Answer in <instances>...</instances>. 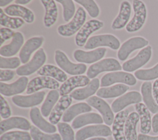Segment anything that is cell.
I'll return each instance as SVG.
<instances>
[{
	"label": "cell",
	"instance_id": "d6a6232c",
	"mask_svg": "<svg viewBox=\"0 0 158 140\" xmlns=\"http://www.w3.org/2000/svg\"><path fill=\"white\" fill-rule=\"evenodd\" d=\"M129 89V87L124 84H117L110 87L101 88L96 92L98 97L109 99L123 95Z\"/></svg>",
	"mask_w": 158,
	"mask_h": 140
},
{
	"label": "cell",
	"instance_id": "d4e9b609",
	"mask_svg": "<svg viewBox=\"0 0 158 140\" xmlns=\"http://www.w3.org/2000/svg\"><path fill=\"white\" fill-rule=\"evenodd\" d=\"M131 7L127 1L122 2L118 14L112 22L111 27L113 30H120L124 28L128 24L130 17Z\"/></svg>",
	"mask_w": 158,
	"mask_h": 140
},
{
	"label": "cell",
	"instance_id": "52a82bcc",
	"mask_svg": "<svg viewBox=\"0 0 158 140\" xmlns=\"http://www.w3.org/2000/svg\"><path fill=\"white\" fill-rule=\"evenodd\" d=\"M152 57V47L148 46L138 52L136 56L124 62L122 69L128 72H134L146 64Z\"/></svg>",
	"mask_w": 158,
	"mask_h": 140
},
{
	"label": "cell",
	"instance_id": "ab89813d",
	"mask_svg": "<svg viewBox=\"0 0 158 140\" xmlns=\"http://www.w3.org/2000/svg\"><path fill=\"white\" fill-rule=\"evenodd\" d=\"M30 133L27 131H12L1 135L0 140H31Z\"/></svg>",
	"mask_w": 158,
	"mask_h": 140
},
{
	"label": "cell",
	"instance_id": "2e32d148",
	"mask_svg": "<svg viewBox=\"0 0 158 140\" xmlns=\"http://www.w3.org/2000/svg\"><path fill=\"white\" fill-rule=\"evenodd\" d=\"M28 78L22 76L12 83L7 84L0 82V93L5 96H12L23 93L28 84Z\"/></svg>",
	"mask_w": 158,
	"mask_h": 140
},
{
	"label": "cell",
	"instance_id": "d6986e66",
	"mask_svg": "<svg viewBox=\"0 0 158 140\" xmlns=\"http://www.w3.org/2000/svg\"><path fill=\"white\" fill-rule=\"evenodd\" d=\"M31 126L30 123L27 118L22 117H12L1 121L0 134L2 135L6 131L14 128L27 131L30 130Z\"/></svg>",
	"mask_w": 158,
	"mask_h": 140
},
{
	"label": "cell",
	"instance_id": "7402d4cb",
	"mask_svg": "<svg viewBox=\"0 0 158 140\" xmlns=\"http://www.w3.org/2000/svg\"><path fill=\"white\" fill-rule=\"evenodd\" d=\"M128 115V109L123 110L115 115L112 126V136L114 140H127L124 133V128Z\"/></svg>",
	"mask_w": 158,
	"mask_h": 140
},
{
	"label": "cell",
	"instance_id": "277c9868",
	"mask_svg": "<svg viewBox=\"0 0 158 140\" xmlns=\"http://www.w3.org/2000/svg\"><path fill=\"white\" fill-rule=\"evenodd\" d=\"M46 55L43 48H40L33 55L32 59L28 63L20 66L16 70V73L19 76H28L38 71L44 64Z\"/></svg>",
	"mask_w": 158,
	"mask_h": 140
},
{
	"label": "cell",
	"instance_id": "ffe728a7",
	"mask_svg": "<svg viewBox=\"0 0 158 140\" xmlns=\"http://www.w3.org/2000/svg\"><path fill=\"white\" fill-rule=\"evenodd\" d=\"M44 38L43 36H34L28 39L22 47L19 53L21 63L27 64L30 60L32 53L41 47Z\"/></svg>",
	"mask_w": 158,
	"mask_h": 140
},
{
	"label": "cell",
	"instance_id": "30bf717a",
	"mask_svg": "<svg viewBox=\"0 0 158 140\" xmlns=\"http://www.w3.org/2000/svg\"><path fill=\"white\" fill-rule=\"evenodd\" d=\"M136 77L131 73L123 72H116L105 74L101 78V86L106 87L116 83L134 86L136 84Z\"/></svg>",
	"mask_w": 158,
	"mask_h": 140
},
{
	"label": "cell",
	"instance_id": "f907efd6",
	"mask_svg": "<svg viewBox=\"0 0 158 140\" xmlns=\"http://www.w3.org/2000/svg\"><path fill=\"white\" fill-rule=\"evenodd\" d=\"M137 140H158V136H151L147 134H144L139 133L138 134Z\"/></svg>",
	"mask_w": 158,
	"mask_h": 140
},
{
	"label": "cell",
	"instance_id": "83f0119b",
	"mask_svg": "<svg viewBox=\"0 0 158 140\" xmlns=\"http://www.w3.org/2000/svg\"><path fill=\"white\" fill-rule=\"evenodd\" d=\"M23 42L24 38L22 33L20 32H15L10 43L1 46L0 49L1 56L11 57L15 55L22 47Z\"/></svg>",
	"mask_w": 158,
	"mask_h": 140
},
{
	"label": "cell",
	"instance_id": "681fc988",
	"mask_svg": "<svg viewBox=\"0 0 158 140\" xmlns=\"http://www.w3.org/2000/svg\"><path fill=\"white\" fill-rule=\"evenodd\" d=\"M152 129L154 133H158V112L152 118Z\"/></svg>",
	"mask_w": 158,
	"mask_h": 140
},
{
	"label": "cell",
	"instance_id": "e575fe53",
	"mask_svg": "<svg viewBox=\"0 0 158 140\" xmlns=\"http://www.w3.org/2000/svg\"><path fill=\"white\" fill-rule=\"evenodd\" d=\"M37 73L41 76L52 77L59 82L64 83L67 80V75L62 69L51 64L43 66L37 72Z\"/></svg>",
	"mask_w": 158,
	"mask_h": 140
},
{
	"label": "cell",
	"instance_id": "5b68a950",
	"mask_svg": "<svg viewBox=\"0 0 158 140\" xmlns=\"http://www.w3.org/2000/svg\"><path fill=\"white\" fill-rule=\"evenodd\" d=\"M122 69V67L117 59L107 58L90 65L86 72V75L89 79H94V77L103 72L117 71Z\"/></svg>",
	"mask_w": 158,
	"mask_h": 140
},
{
	"label": "cell",
	"instance_id": "bcb514c9",
	"mask_svg": "<svg viewBox=\"0 0 158 140\" xmlns=\"http://www.w3.org/2000/svg\"><path fill=\"white\" fill-rule=\"evenodd\" d=\"M15 32L12 31L11 29L8 28H1L0 30V36H1V46L2 43L10 38H12Z\"/></svg>",
	"mask_w": 158,
	"mask_h": 140
},
{
	"label": "cell",
	"instance_id": "4316f807",
	"mask_svg": "<svg viewBox=\"0 0 158 140\" xmlns=\"http://www.w3.org/2000/svg\"><path fill=\"white\" fill-rule=\"evenodd\" d=\"M100 85L99 80L97 78L90 81L89 83L85 88H78L73 91L70 96L77 101H82L87 99L96 93Z\"/></svg>",
	"mask_w": 158,
	"mask_h": 140
},
{
	"label": "cell",
	"instance_id": "f5cc1de1",
	"mask_svg": "<svg viewBox=\"0 0 158 140\" xmlns=\"http://www.w3.org/2000/svg\"><path fill=\"white\" fill-rule=\"evenodd\" d=\"M12 0H0V7H4L10 3Z\"/></svg>",
	"mask_w": 158,
	"mask_h": 140
},
{
	"label": "cell",
	"instance_id": "60d3db41",
	"mask_svg": "<svg viewBox=\"0 0 158 140\" xmlns=\"http://www.w3.org/2000/svg\"><path fill=\"white\" fill-rule=\"evenodd\" d=\"M63 7V17L65 22H69L75 14V7L73 1L72 0H57Z\"/></svg>",
	"mask_w": 158,
	"mask_h": 140
},
{
	"label": "cell",
	"instance_id": "ba28073f",
	"mask_svg": "<svg viewBox=\"0 0 158 140\" xmlns=\"http://www.w3.org/2000/svg\"><path fill=\"white\" fill-rule=\"evenodd\" d=\"M149 41L142 36H135L130 38L125 41L117 52V57L119 60H125L130 54L134 51L148 46Z\"/></svg>",
	"mask_w": 158,
	"mask_h": 140
},
{
	"label": "cell",
	"instance_id": "9a60e30c",
	"mask_svg": "<svg viewBox=\"0 0 158 140\" xmlns=\"http://www.w3.org/2000/svg\"><path fill=\"white\" fill-rule=\"evenodd\" d=\"M45 94L46 93L42 91L28 96L16 95L12 97V101L18 107L22 108L32 107L40 104L43 102Z\"/></svg>",
	"mask_w": 158,
	"mask_h": 140
},
{
	"label": "cell",
	"instance_id": "9c48e42d",
	"mask_svg": "<svg viewBox=\"0 0 158 140\" xmlns=\"http://www.w3.org/2000/svg\"><path fill=\"white\" fill-rule=\"evenodd\" d=\"M112 134V130L106 125L87 126L81 128L75 134V140H85L91 137H107Z\"/></svg>",
	"mask_w": 158,
	"mask_h": 140
},
{
	"label": "cell",
	"instance_id": "484cf974",
	"mask_svg": "<svg viewBox=\"0 0 158 140\" xmlns=\"http://www.w3.org/2000/svg\"><path fill=\"white\" fill-rule=\"evenodd\" d=\"M4 11L6 14L9 16H16L22 18L28 23H31L35 20L33 12L28 8L19 4H10L6 7Z\"/></svg>",
	"mask_w": 158,
	"mask_h": 140
},
{
	"label": "cell",
	"instance_id": "7dc6e473",
	"mask_svg": "<svg viewBox=\"0 0 158 140\" xmlns=\"http://www.w3.org/2000/svg\"><path fill=\"white\" fill-rule=\"evenodd\" d=\"M15 76V72L10 70H0V81H8L11 80Z\"/></svg>",
	"mask_w": 158,
	"mask_h": 140
},
{
	"label": "cell",
	"instance_id": "e0dca14e",
	"mask_svg": "<svg viewBox=\"0 0 158 140\" xmlns=\"http://www.w3.org/2000/svg\"><path fill=\"white\" fill-rule=\"evenodd\" d=\"M106 49L104 47L97 48L90 51H85L81 49H77L73 52V57L75 60L79 62L92 64L101 60L106 54Z\"/></svg>",
	"mask_w": 158,
	"mask_h": 140
},
{
	"label": "cell",
	"instance_id": "cb8c5ba5",
	"mask_svg": "<svg viewBox=\"0 0 158 140\" xmlns=\"http://www.w3.org/2000/svg\"><path fill=\"white\" fill-rule=\"evenodd\" d=\"M135 109L139 116L141 133L144 134H148L152 128V119L149 110L142 102L136 104Z\"/></svg>",
	"mask_w": 158,
	"mask_h": 140
},
{
	"label": "cell",
	"instance_id": "6da1fadb",
	"mask_svg": "<svg viewBox=\"0 0 158 140\" xmlns=\"http://www.w3.org/2000/svg\"><path fill=\"white\" fill-rule=\"evenodd\" d=\"M86 19V14L84 9L80 7L77 9V12L72 20L69 23L64 25H61L57 28L58 33L65 37H69L73 35L85 23Z\"/></svg>",
	"mask_w": 158,
	"mask_h": 140
},
{
	"label": "cell",
	"instance_id": "44dd1931",
	"mask_svg": "<svg viewBox=\"0 0 158 140\" xmlns=\"http://www.w3.org/2000/svg\"><path fill=\"white\" fill-rule=\"evenodd\" d=\"M89 78L85 75L73 76L63 83L59 88V94L61 96L67 95L76 88L87 86L89 83Z\"/></svg>",
	"mask_w": 158,
	"mask_h": 140
},
{
	"label": "cell",
	"instance_id": "3957f363",
	"mask_svg": "<svg viewBox=\"0 0 158 140\" xmlns=\"http://www.w3.org/2000/svg\"><path fill=\"white\" fill-rule=\"evenodd\" d=\"M54 59L57 65L64 72L70 75H81L86 72L87 68L86 65L84 64L72 63L66 54L59 49L55 51Z\"/></svg>",
	"mask_w": 158,
	"mask_h": 140
},
{
	"label": "cell",
	"instance_id": "f35d334b",
	"mask_svg": "<svg viewBox=\"0 0 158 140\" xmlns=\"http://www.w3.org/2000/svg\"><path fill=\"white\" fill-rule=\"evenodd\" d=\"M30 131L33 140H62V138L59 134H46L33 125L31 126Z\"/></svg>",
	"mask_w": 158,
	"mask_h": 140
},
{
	"label": "cell",
	"instance_id": "f546056e",
	"mask_svg": "<svg viewBox=\"0 0 158 140\" xmlns=\"http://www.w3.org/2000/svg\"><path fill=\"white\" fill-rule=\"evenodd\" d=\"M104 122L102 117L98 113L91 112L77 116L72 123L73 129H78L89 124H102Z\"/></svg>",
	"mask_w": 158,
	"mask_h": 140
},
{
	"label": "cell",
	"instance_id": "f1b7e54d",
	"mask_svg": "<svg viewBox=\"0 0 158 140\" xmlns=\"http://www.w3.org/2000/svg\"><path fill=\"white\" fill-rule=\"evenodd\" d=\"M141 93L144 104L152 113L158 112V105L152 95V84L149 81L143 83L141 86Z\"/></svg>",
	"mask_w": 158,
	"mask_h": 140
},
{
	"label": "cell",
	"instance_id": "b9f144b4",
	"mask_svg": "<svg viewBox=\"0 0 158 140\" xmlns=\"http://www.w3.org/2000/svg\"><path fill=\"white\" fill-rule=\"evenodd\" d=\"M57 126L62 140H75L73 130L70 125L65 122H59Z\"/></svg>",
	"mask_w": 158,
	"mask_h": 140
},
{
	"label": "cell",
	"instance_id": "4fadbf2b",
	"mask_svg": "<svg viewBox=\"0 0 158 140\" xmlns=\"http://www.w3.org/2000/svg\"><path fill=\"white\" fill-rule=\"evenodd\" d=\"M59 88V83L55 79L49 76H38L30 81L27 86L26 93L31 94L43 88L56 89Z\"/></svg>",
	"mask_w": 158,
	"mask_h": 140
},
{
	"label": "cell",
	"instance_id": "c3c4849f",
	"mask_svg": "<svg viewBox=\"0 0 158 140\" xmlns=\"http://www.w3.org/2000/svg\"><path fill=\"white\" fill-rule=\"evenodd\" d=\"M152 95L158 105V79L156 80L152 84Z\"/></svg>",
	"mask_w": 158,
	"mask_h": 140
},
{
	"label": "cell",
	"instance_id": "7bdbcfd3",
	"mask_svg": "<svg viewBox=\"0 0 158 140\" xmlns=\"http://www.w3.org/2000/svg\"><path fill=\"white\" fill-rule=\"evenodd\" d=\"M78 4H80L85 8L89 15L93 17H97L99 14V9L94 1L93 0H75Z\"/></svg>",
	"mask_w": 158,
	"mask_h": 140
},
{
	"label": "cell",
	"instance_id": "7a4b0ae2",
	"mask_svg": "<svg viewBox=\"0 0 158 140\" xmlns=\"http://www.w3.org/2000/svg\"><path fill=\"white\" fill-rule=\"evenodd\" d=\"M134 15L126 26L128 33H133L139 30L145 23L147 17V9L144 3L139 0L133 1Z\"/></svg>",
	"mask_w": 158,
	"mask_h": 140
},
{
	"label": "cell",
	"instance_id": "f6af8a7d",
	"mask_svg": "<svg viewBox=\"0 0 158 140\" xmlns=\"http://www.w3.org/2000/svg\"><path fill=\"white\" fill-rule=\"evenodd\" d=\"M0 114L1 118L4 120L10 118L11 115L10 107L2 95L0 96Z\"/></svg>",
	"mask_w": 158,
	"mask_h": 140
},
{
	"label": "cell",
	"instance_id": "74e56055",
	"mask_svg": "<svg viewBox=\"0 0 158 140\" xmlns=\"http://www.w3.org/2000/svg\"><path fill=\"white\" fill-rule=\"evenodd\" d=\"M135 76L143 81H151L158 79V63L151 68L139 69L135 73Z\"/></svg>",
	"mask_w": 158,
	"mask_h": 140
},
{
	"label": "cell",
	"instance_id": "ee69618b",
	"mask_svg": "<svg viewBox=\"0 0 158 140\" xmlns=\"http://www.w3.org/2000/svg\"><path fill=\"white\" fill-rule=\"evenodd\" d=\"M20 59L17 57H3L2 56L0 57V68L1 69L4 68H10L14 69L19 67L20 64Z\"/></svg>",
	"mask_w": 158,
	"mask_h": 140
},
{
	"label": "cell",
	"instance_id": "5bb4252c",
	"mask_svg": "<svg viewBox=\"0 0 158 140\" xmlns=\"http://www.w3.org/2000/svg\"><path fill=\"white\" fill-rule=\"evenodd\" d=\"M142 96L136 91H131L117 98L111 104V109L114 113L122 111L126 107L131 104L141 102Z\"/></svg>",
	"mask_w": 158,
	"mask_h": 140
},
{
	"label": "cell",
	"instance_id": "836d02e7",
	"mask_svg": "<svg viewBox=\"0 0 158 140\" xmlns=\"http://www.w3.org/2000/svg\"><path fill=\"white\" fill-rule=\"evenodd\" d=\"M92 110L91 107L86 102L77 103L70 106L64 113L62 116V121L65 123L71 121L77 115L89 112Z\"/></svg>",
	"mask_w": 158,
	"mask_h": 140
},
{
	"label": "cell",
	"instance_id": "816d5d0a",
	"mask_svg": "<svg viewBox=\"0 0 158 140\" xmlns=\"http://www.w3.org/2000/svg\"><path fill=\"white\" fill-rule=\"evenodd\" d=\"M30 0H15V3L16 4H27L29 2H30Z\"/></svg>",
	"mask_w": 158,
	"mask_h": 140
},
{
	"label": "cell",
	"instance_id": "db71d44e",
	"mask_svg": "<svg viewBox=\"0 0 158 140\" xmlns=\"http://www.w3.org/2000/svg\"><path fill=\"white\" fill-rule=\"evenodd\" d=\"M88 140H107V139L106 138H104V137H96V138L89 139Z\"/></svg>",
	"mask_w": 158,
	"mask_h": 140
},
{
	"label": "cell",
	"instance_id": "d590c367",
	"mask_svg": "<svg viewBox=\"0 0 158 140\" xmlns=\"http://www.w3.org/2000/svg\"><path fill=\"white\" fill-rule=\"evenodd\" d=\"M59 91L56 89L51 90L47 94L46 99L41 107V113L44 117L50 115L54 105L57 104L59 98Z\"/></svg>",
	"mask_w": 158,
	"mask_h": 140
},
{
	"label": "cell",
	"instance_id": "1f68e13d",
	"mask_svg": "<svg viewBox=\"0 0 158 140\" xmlns=\"http://www.w3.org/2000/svg\"><path fill=\"white\" fill-rule=\"evenodd\" d=\"M139 120V116L136 112H131L125 121L124 133L127 140H137L136 125Z\"/></svg>",
	"mask_w": 158,
	"mask_h": 140
},
{
	"label": "cell",
	"instance_id": "4dcf8cb0",
	"mask_svg": "<svg viewBox=\"0 0 158 140\" xmlns=\"http://www.w3.org/2000/svg\"><path fill=\"white\" fill-rule=\"evenodd\" d=\"M41 2L45 9L44 25L46 28H50L56 22L58 15L57 7L53 0H41Z\"/></svg>",
	"mask_w": 158,
	"mask_h": 140
},
{
	"label": "cell",
	"instance_id": "8fae6325",
	"mask_svg": "<svg viewBox=\"0 0 158 140\" xmlns=\"http://www.w3.org/2000/svg\"><path fill=\"white\" fill-rule=\"evenodd\" d=\"M87 104L91 107L96 109L99 112L106 125H112L114 120V112L109 105L101 97L98 96H91L86 100Z\"/></svg>",
	"mask_w": 158,
	"mask_h": 140
},
{
	"label": "cell",
	"instance_id": "603a6c76",
	"mask_svg": "<svg viewBox=\"0 0 158 140\" xmlns=\"http://www.w3.org/2000/svg\"><path fill=\"white\" fill-rule=\"evenodd\" d=\"M30 117L32 123L41 131L53 134L57 131L56 127L50 122L46 121L42 115L38 107H32L30 111Z\"/></svg>",
	"mask_w": 158,
	"mask_h": 140
},
{
	"label": "cell",
	"instance_id": "ac0fdd59",
	"mask_svg": "<svg viewBox=\"0 0 158 140\" xmlns=\"http://www.w3.org/2000/svg\"><path fill=\"white\" fill-rule=\"evenodd\" d=\"M72 102V97L70 96L65 95L61 96L49 115V122L54 125H57L65 112L69 108Z\"/></svg>",
	"mask_w": 158,
	"mask_h": 140
},
{
	"label": "cell",
	"instance_id": "7c38bea8",
	"mask_svg": "<svg viewBox=\"0 0 158 140\" xmlns=\"http://www.w3.org/2000/svg\"><path fill=\"white\" fill-rule=\"evenodd\" d=\"M104 26V23L96 19H92L86 22L77 33L75 38L77 46L82 47L86 44L88 38L93 32L100 30Z\"/></svg>",
	"mask_w": 158,
	"mask_h": 140
},
{
	"label": "cell",
	"instance_id": "8d00e7d4",
	"mask_svg": "<svg viewBox=\"0 0 158 140\" xmlns=\"http://www.w3.org/2000/svg\"><path fill=\"white\" fill-rule=\"evenodd\" d=\"M24 20L18 17H11L6 14L2 9H0V24L1 26L10 28L17 29L24 24Z\"/></svg>",
	"mask_w": 158,
	"mask_h": 140
},
{
	"label": "cell",
	"instance_id": "8992f818",
	"mask_svg": "<svg viewBox=\"0 0 158 140\" xmlns=\"http://www.w3.org/2000/svg\"><path fill=\"white\" fill-rule=\"evenodd\" d=\"M120 41L116 36L110 34H105L90 37L85 45V48L92 49L100 46H107L113 50H117L120 47Z\"/></svg>",
	"mask_w": 158,
	"mask_h": 140
}]
</instances>
